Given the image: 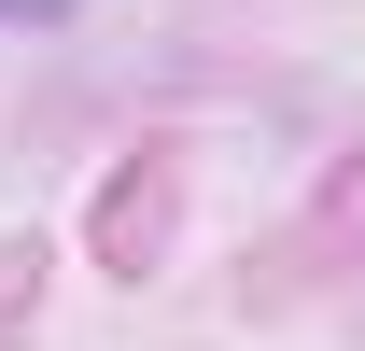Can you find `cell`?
Wrapping results in <instances>:
<instances>
[{
    "label": "cell",
    "instance_id": "1",
    "mask_svg": "<svg viewBox=\"0 0 365 351\" xmlns=\"http://www.w3.org/2000/svg\"><path fill=\"white\" fill-rule=\"evenodd\" d=\"M0 14H71V0H0Z\"/></svg>",
    "mask_w": 365,
    "mask_h": 351
}]
</instances>
